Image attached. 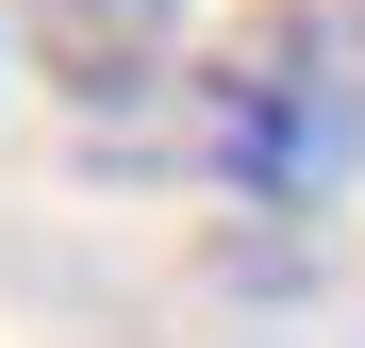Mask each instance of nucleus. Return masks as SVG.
<instances>
[{"mask_svg": "<svg viewBox=\"0 0 365 348\" xmlns=\"http://www.w3.org/2000/svg\"><path fill=\"white\" fill-rule=\"evenodd\" d=\"M299 17V50L332 67V100H349V133H365V0H282Z\"/></svg>", "mask_w": 365, "mask_h": 348, "instance_id": "obj_3", "label": "nucleus"}, {"mask_svg": "<svg viewBox=\"0 0 365 348\" xmlns=\"http://www.w3.org/2000/svg\"><path fill=\"white\" fill-rule=\"evenodd\" d=\"M17 33L83 116H150L182 83V0H17Z\"/></svg>", "mask_w": 365, "mask_h": 348, "instance_id": "obj_2", "label": "nucleus"}, {"mask_svg": "<svg viewBox=\"0 0 365 348\" xmlns=\"http://www.w3.org/2000/svg\"><path fill=\"white\" fill-rule=\"evenodd\" d=\"M200 149H216V183H232V199H266V216H316L349 166H365L349 100H332V67H316V50H299V17H282V0H266V17L200 67Z\"/></svg>", "mask_w": 365, "mask_h": 348, "instance_id": "obj_1", "label": "nucleus"}]
</instances>
